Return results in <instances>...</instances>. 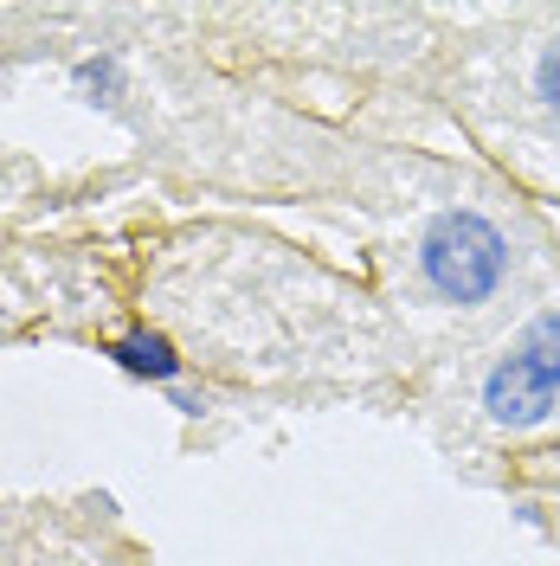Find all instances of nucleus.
Here are the masks:
<instances>
[{"label":"nucleus","instance_id":"f257e3e1","mask_svg":"<svg viewBox=\"0 0 560 566\" xmlns=\"http://www.w3.org/2000/svg\"><path fill=\"white\" fill-rule=\"evenodd\" d=\"M432 406L464 444H535L560 431V290L516 316L464 374H445Z\"/></svg>","mask_w":560,"mask_h":566},{"label":"nucleus","instance_id":"f03ea898","mask_svg":"<svg viewBox=\"0 0 560 566\" xmlns=\"http://www.w3.org/2000/svg\"><path fill=\"white\" fill-rule=\"evenodd\" d=\"M522 277V226L490 207V193L438 200L406 239L413 310L438 322H484Z\"/></svg>","mask_w":560,"mask_h":566},{"label":"nucleus","instance_id":"7ed1b4c3","mask_svg":"<svg viewBox=\"0 0 560 566\" xmlns=\"http://www.w3.org/2000/svg\"><path fill=\"white\" fill-rule=\"evenodd\" d=\"M535 33L509 52V123L528 136V148H560V13H535Z\"/></svg>","mask_w":560,"mask_h":566},{"label":"nucleus","instance_id":"20e7f679","mask_svg":"<svg viewBox=\"0 0 560 566\" xmlns=\"http://www.w3.org/2000/svg\"><path fill=\"white\" fill-rule=\"evenodd\" d=\"M77 509L84 495H0V566H39Z\"/></svg>","mask_w":560,"mask_h":566}]
</instances>
